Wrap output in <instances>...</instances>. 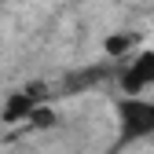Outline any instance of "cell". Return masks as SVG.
Here are the masks:
<instances>
[{
  "mask_svg": "<svg viewBox=\"0 0 154 154\" xmlns=\"http://www.w3.org/2000/svg\"><path fill=\"white\" fill-rule=\"evenodd\" d=\"M118 128H121V143H136V140L154 136V99H147V95H121Z\"/></svg>",
  "mask_w": 154,
  "mask_h": 154,
  "instance_id": "obj_1",
  "label": "cell"
},
{
  "mask_svg": "<svg viewBox=\"0 0 154 154\" xmlns=\"http://www.w3.org/2000/svg\"><path fill=\"white\" fill-rule=\"evenodd\" d=\"M136 44H140V37H136V33H110L106 41H103L106 55H125L128 48H136Z\"/></svg>",
  "mask_w": 154,
  "mask_h": 154,
  "instance_id": "obj_4",
  "label": "cell"
},
{
  "mask_svg": "<svg viewBox=\"0 0 154 154\" xmlns=\"http://www.w3.org/2000/svg\"><path fill=\"white\" fill-rule=\"evenodd\" d=\"M118 85L125 95H147L154 88V48H143L132 55L118 73Z\"/></svg>",
  "mask_w": 154,
  "mask_h": 154,
  "instance_id": "obj_2",
  "label": "cell"
},
{
  "mask_svg": "<svg viewBox=\"0 0 154 154\" xmlns=\"http://www.w3.org/2000/svg\"><path fill=\"white\" fill-rule=\"evenodd\" d=\"M29 125H37V128H51V125H55V110H51L48 103H41V106L33 110V118H29Z\"/></svg>",
  "mask_w": 154,
  "mask_h": 154,
  "instance_id": "obj_5",
  "label": "cell"
},
{
  "mask_svg": "<svg viewBox=\"0 0 154 154\" xmlns=\"http://www.w3.org/2000/svg\"><path fill=\"white\" fill-rule=\"evenodd\" d=\"M37 106H41V99H37L29 88H22V92L8 95L4 110H0V121H4V125H29V118H33Z\"/></svg>",
  "mask_w": 154,
  "mask_h": 154,
  "instance_id": "obj_3",
  "label": "cell"
}]
</instances>
